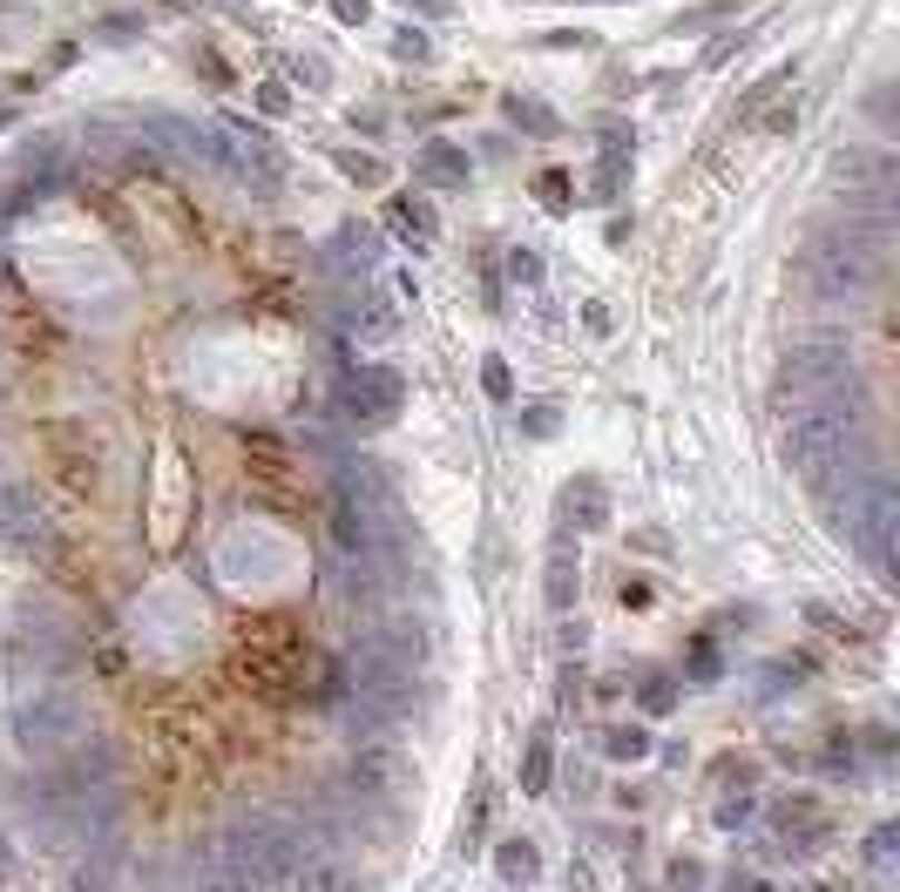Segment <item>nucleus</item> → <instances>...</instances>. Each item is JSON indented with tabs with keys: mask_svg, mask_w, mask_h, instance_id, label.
Masks as SVG:
<instances>
[{
	"mask_svg": "<svg viewBox=\"0 0 900 892\" xmlns=\"http://www.w3.org/2000/svg\"><path fill=\"white\" fill-rule=\"evenodd\" d=\"M217 852V879L230 892H271V885H291L305 872V859H318L325 845L298 825V819H237L224 825V839L210 845Z\"/></svg>",
	"mask_w": 900,
	"mask_h": 892,
	"instance_id": "f257e3e1",
	"label": "nucleus"
},
{
	"mask_svg": "<svg viewBox=\"0 0 900 892\" xmlns=\"http://www.w3.org/2000/svg\"><path fill=\"white\" fill-rule=\"evenodd\" d=\"M860 419H867V393H860L853 379H833V386H820L812 399L785 406V426H779V454H785V467L805 474V467H820L827 454H840V446H853Z\"/></svg>",
	"mask_w": 900,
	"mask_h": 892,
	"instance_id": "f03ea898",
	"label": "nucleus"
},
{
	"mask_svg": "<svg viewBox=\"0 0 900 892\" xmlns=\"http://www.w3.org/2000/svg\"><path fill=\"white\" fill-rule=\"evenodd\" d=\"M873 278H880V257H867L840 230H820L799 250V285H805V298H820V305H860L873 291Z\"/></svg>",
	"mask_w": 900,
	"mask_h": 892,
	"instance_id": "7ed1b4c3",
	"label": "nucleus"
},
{
	"mask_svg": "<svg viewBox=\"0 0 900 892\" xmlns=\"http://www.w3.org/2000/svg\"><path fill=\"white\" fill-rule=\"evenodd\" d=\"M81 731H89V717H81V696L75 690H41L14 710V744L28 757H61Z\"/></svg>",
	"mask_w": 900,
	"mask_h": 892,
	"instance_id": "20e7f679",
	"label": "nucleus"
},
{
	"mask_svg": "<svg viewBox=\"0 0 900 892\" xmlns=\"http://www.w3.org/2000/svg\"><path fill=\"white\" fill-rule=\"evenodd\" d=\"M833 379H853V351H847V338H799L785 359H779L772 393H779V406H799V399H812V393L833 386Z\"/></svg>",
	"mask_w": 900,
	"mask_h": 892,
	"instance_id": "39448f33",
	"label": "nucleus"
},
{
	"mask_svg": "<svg viewBox=\"0 0 900 892\" xmlns=\"http://www.w3.org/2000/svg\"><path fill=\"white\" fill-rule=\"evenodd\" d=\"M893 514H900V494H893V480L887 474H873L853 500H847V534H853V542H860V555L887 575L893 568Z\"/></svg>",
	"mask_w": 900,
	"mask_h": 892,
	"instance_id": "423d86ee",
	"label": "nucleus"
},
{
	"mask_svg": "<svg viewBox=\"0 0 900 892\" xmlns=\"http://www.w3.org/2000/svg\"><path fill=\"white\" fill-rule=\"evenodd\" d=\"M827 169H833V190L847 197V210H887V184H893L887 149H840Z\"/></svg>",
	"mask_w": 900,
	"mask_h": 892,
	"instance_id": "0eeeda50",
	"label": "nucleus"
},
{
	"mask_svg": "<svg viewBox=\"0 0 900 892\" xmlns=\"http://www.w3.org/2000/svg\"><path fill=\"white\" fill-rule=\"evenodd\" d=\"M339 413H346L359 433L386 426V419L399 413V373H393V366H359V373H346V386H339Z\"/></svg>",
	"mask_w": 900,
	"mask_h": 892,
	"instance_id": "6e6552de",
	"label": "nucleus"
},
{
	"mask_svg": "<svg viewBox=\"0 0 900 892\" xmlns=\"http://www.w3.org/2000/svg\"><path fill=\"white\" fill-rule=\"evenodd\" d=\"M339 791L346 797H399L406 791V757L393 751V744H359L353 751V764H346V777H339Z\"/></svg>",
	"mask_w": 900,
	"mask_h": 892,
	"instance_id": "1a4fd4ad",
	"label": "nucleus"
},
{
	"mask_svg": "<svg viewBox=\"0 0 900 892\" xmlns=\"http://www.w3.org/2000/svg\"><path fill=\"white\" fill-rule=\"evenodd\" d=\"M48 542V507L34 487L21 480H0V555H14V548H41Z\"/></svg>",
	"mask_w": 900,
	"mask_h": 892,
	"instance_id": "9d476101",
	"label": "nucleus"
},
{
	"mask_svg": "<svg viewBox=\"0 0 900 892\" xmlns=\"http://www.w3.org/2000/svg\"><path fill=\"white\" fill-rule=\"evenodd\" d=\"M386 568L379 562H333V595H339V608L346 615H359V622H379V608H386Z\"/></svg>",
	"mask_w": 900,
	"mask_h": 892,
	"instance_id": "9b49d317",
	"label": "nucleus"
},
{
	"mask_svg": "<svg viewBox=\"0 0 900 892\" xmlns=\"http://www.w3.org/2000/svg\"><path fill=\"white\" fill-rule=\"evenodd\" d=\"M542 595H548V608H555V615H576V602H583V568H576V555H568V548H555V555H548Z\"/></svg>",
	"mask_w": 900,
	"mask_h": 892,
	"instance_id": "f8f14e48",
	"label": "nucleus"
},
{
	"mask_svg": "<svg viewBox=\"0 0 900 892\" xmlns=\"http://www.w3.org/2000/svg\"><path fill=\"white\" fill-rule=\"evenodd\" d=\"M421 176L434 190H461L467 176H474V162H467V149H454V142H427L421 149Z\"/></svg>",
	"mask_w": 900,
	"mask_h": 892,
	"instance_id": "ddd939ff",
	"label": "nucleus"
},
{
	"mask_svg": "<svg viewBox=\"0 0 900 892\" xmlns=\"http://www.w3.org/2000/svg\"><path fill=\"white\" fill-rule=\"evenodd\" d=\"M298 892H366V885H359V872H353L346 859L318 852V859H305V872H298Z\"/></svg>",
	"mask_w": 900,
	"mask_h": 892,
	"instance_id": "4468645a",
	"label": "nucleus"
},
{
	"mask_svg": "<svg viewBox=\"0 0 900 892\" xmlns=\"http://www.w3.org/2000/svg\"><path fill=\"white\" fill-rule=\"evenodd\" d=\"M333 257L346 264V271H373V257H379V230L373 224H339V244H333Z\"/></svg>",
	"mask_w": 900,
	"mask_h": 892,
	"instance_id": "2eb2a0df",
	"label": "nucleus"
},
{
	"mask_svg": "<svg viewBox=\"0 0 900 892\" xmlns=\"http://www.w3.org/2000/svg\"><path fill=\"white\" fill-rule=\"evenodd\" d=\"M495 872H502L508 885H528V879L542 872V852H535L528 839H502V845H495Z\"/></svg>",
	"mask_w": 900,
	"mask_h": 892,
	"instance_id": "dca6fc26",
	"label": "nucleus"
},
{
	"mask_svg": "<svg viewBox=\"0 0 900 892\" xmlns=\"http://www.w3.org/2000/svg\"><path fill=\"white\" fill-rule=\"evenodd\" d=\"M548 777H555V751H548V737L535 731V737H528V757H522V791H528V797H542V791H548Z\"/></svg>",
	"mask_w": 900,
	"mask_h": 892,
	"instance_id": "f3484780",
	"label": "nucleus"
},
{
	"mask_svg": "<svg viewBox=\"0 0 900 892\" xmlns=\"http://www.w3.org/2000/svg\"><path fill=\"white\" fill-rule=\"evenodd\" d=\"M636 710H643V717H671V710H678V683H671L664 670H650V676L636 683Z\"/></svg>",
	"mask_w": 900,
	"mask_h": 892,
	"instance_id": "a211bd4d",
	"label": "nucleus"
},
{
	"mask_svg": "<svg viewBox=\"0 0 900 892\" xmlns=\"http://www.w3.org/2000/svg\"><path fill=\"white\" fill-rule=\"evenodd\" d=\"M731 14H739V0H704V8H691V14L671 21V34H704V28H724Z\"/></svg>",
	"mask_w": 900,
	"mask_h": 892,
	"instance_id": "6ab92c4d",
	"label": "nucleus"
},
{
	"mask_svg": "<svg viewBox=\"0 0 900 892\" xmlns=\"http://www.w3.org/2000/svg\"><path fill=\"white\" fill-rule=\"evenodd\" d=\"M785 81H792V61H785V68H772L765 81H752V88H745V96H739V109H731V116H739V122H752V116H759V109H765V102L779 96V88H785Z\"/></svg>",
	"mask_w": 900,
	"mask_h": 892,
	"instance_id": "aec40b11",
	"label": "nucleus"
},
{
	"mask_svg": "<svg viewBox=\"0 0 900 892\" xmlns=\"http://www.w3.org/2000/svg\"><path fill=\"white\" fill-rule=\"evenodd\" d=\"M535 197H542V210L568 217V210H576V190H568V169H542V176H535Z\"/></svg>",
	"mask_w": 900,
	"mask_h": 892,
	"instance_id": "412c9836",
	"label": "nucleus"
},
{
	"mask_svg": "<svg viewBox=\"0 0 900 892\" xmlns=\"http://www.w3.org/2000/svg\"><path fill=\"white\" fill-rule=\"evenodd\" d=\"M603 751L630 764V757H643V751H650V731H643V724H610V731H603Z\"/></svg>",
	"mask_w": 900,
	"mask_h": 892,
	"instance_id": "4be33fe9",
	"label": "nucleus"
},
{
	"mask_svg": "<svg viewBox=\"0 0 900 892\" xmlns=\"http://www.w3.org/2000/svg\"><path fill=\"white\" fill-rule=\"evenodd\" d=\"M386 217H393V224H399L406 237H434V210H427V204H414V197H399V204H393Z\"/></svg>",
	"mask_w": 900,
	"mask_h": 892,
	"instance_id": "5701e85b",
	"label": "nucleus"
},
{
	"mask_svg": "<svg viewBox=\"0 0 900 892\" xmlns=\"http://www.w3.org/2000/svg\"><path fill=\"white\" fill-rule=\"evenodd\" d=\"M508 116H515V122H522L528 136H555V129H562V122H555V116H548L542 102H528V96H508Z\"/></svg>",
	"mask_w": 900,
	"mask_h": 892,
	"instance_id": "b1692460",
	"label": "nucleus"
},
{
	"mask_svg": "<svg viewBox=\"0 0 900 892\" xmlns=\"http://www.w3.org/2000/svg\"><path fill=\"white\" fill-rule=\"evenodd\" d=\"M752 812H759V805H752V791H739V797H724V805L711 812V825H718V832H745V825H752Z\"/></svg>",
	"mask_w": 900,
	"mask_h": 892,
	"instance_id": "393cba45",
	"label": "nucleus"
},
{
	"mask_svg": "<svg viewBox=\"0 0 900 892\" xmlns=\"http://www.w3.org/2000/svg\"><path fill=\"white\" fill-rule=\"evenodd\" d=\"M339 169L353 176V184H386V162L379 156H359V149H339Z\"/></svg>",
	"mask_w": 900,
	"mask_h": 892,
	"instance_id": "a878e982",
	"label": "nucleus"
},
{
	"mask_svg": "<svg viewBox=\"0 0 900 892\" xmlns=\"http://www.w3.org/2000/svg\"><path fill=\"white\" fill-rule=\"evenodd\" d=\"M820 771H827V777H853V771H860L853 737H833V744H827V757H820Z\"/></svg>",
	"mask_w": 900,
	"mask_h": 892,
	"instance_id": "bb28decb",
	"label": "nucleus"
},
{
	"mask_svg": "<svg viewBox=\"0 0 900 892\" xmlns=\"http://www.w3.org/2000/svg\"><path fill=\"white\" fill-rule=\"evenodd\" d=\"M718 784L752 791V784H759V757H718Z\"/></svg>",
	"mask_w": 900,
	"mask_h": 892,
	"instance_id": "cd10ccee",
	"label": "nucleus"
},
{
	"mask_svg": "<svg viewBox=\"0 0 900 892\" xmlns=\"http://www.w3.org/2000/svg\"><path fill=\"white\" fill-rule=\"evenodd\" d=\"M522 433H528V439H555V433H562V413H555V406H528V413H522Z\"/></svg>",
	"mask_w": 900,
	"mask_h": 892,
	"instance_id": "c85d7f7f",
	"label": "nucleus"
},
{
	"mask_svg": "<svg viewBox=\"0 0 900 892\" xmlns=\"http://www.w3.org/2000/svg\"><path fill=\"white\" fill-rule=\"evenodd\" d=\"M718 670H724V663H718L711 636H698V643H691V683H718Z\"/></svg>",
	"mask_w": 900,
	"mask_h": 892,
	"instance_id": "c756f323",
	"label": "nucleus"
},
{
	"mask_svg": "<svg viewBox=\"0 0 900 892\" xmlns=\"http://www.w3.org/2000/svg\"><path fill=\"white\" fill-rule=\"evenodd\" d=\"M393 54H399V61H434V41H427L421 28H399V34H393Z\"/></svg>",
	"mask_w": 900,
	"mask_h": 892,
	"instance_id": "7c9ffc66",
	"label": "nucleus"
},
{
	"mask_svg": "<svg viewBox=\"0 0 900 892\" xmlns=\"http://www.w3.org/2000/svg\"><path fill=\"white\" fill-rule=\"evenodd\" d=\"M481 386L495 393V399H515V373H508L502 359H481Z\"/></svg>",
	"mask_w": 900,
	"mask_h": 892,
	"instance_id": "2f4dec72",
	"label": "nucleus"
},
{
	"mask_svg": "<svg viewBox=\"0 0 900 892\" xmlns=\"http://www.w3.org/2000/svg\"><path fill=\"white\" fill-rule=\"evenodd\" d=\"M664 879H671V892H698V885H704V865H698V859H671Z\"/></svg>",
	"mask_w": 900,
	"mask_h": 892,
	"instance_id": "473e14b6",
	"label": "nucleus"
},
{
	"mask_svg": "<svg viewBox=\"0 0 900 892\" xmlns=\"http://www.w3.org/2000/svg\"><path fill=\"white\" fill-rule=\"evenodd\" d=\"M508 278H515V285H535V278H542V257H535V250H508Z\"/></svg>",
	"mask_w": 900,
	"mask_h": 892,
	"instance_id": "72a5a7b5",
	"label": "nucleus"
},
{
	"mask_svg": "<svg viewBox=\"0 0 900 892\" xmlns=\"http://www.w3.org/2000/svg\"><path fill=\"white\" fill-rule=\"evenodd\" d=\"M325 8H333V14H339L346 28H366V14H373V8H366V0H325Z\"/></svg>",
	"mask_w": 900,
	"mask_h": 892,
	"instance_id": "f704fd0d",
	"label": "nucleus"
},
{
	"mask_svg": "<svg viewBox=\"0 0 900 892\" xmlns=\"http://www.w3.org/2000/svg\"><path fill=\"white\" fill-rule=\"evenodd\" d=\"M718 892H772V885H765V879H759V872H731V879H724V885H718Z\"/></svg>",
	"mask_w": 900,
	"mask_h": 892,
	"instance_id": "c9c22d12",
	"label": "nucleus"
},
{
	"mask_svg": "<svg viewBox=\"0 0 900 892\" xmlns=\"http://www.w3.org/2000/svg\"><path fill=\"white\" fill-rule=\"evenodd\" d=\"M867 859H873V865H887V859H893V825H880V832H873V845H867Z\"/></svg>",
	"mask_w": 900,
	"mask_h": 892,
	"instance_id": "e433bc0d",
	"label": "nucleus"
},
{
	"mask_svg": "<svg viewBox=\"0 0 900 892\" xmlns=\"http://www.w3.org/2000/svg\"><path fill=\"white\" fill-rule=\"evenodd\" d=\"M258 109H265V116H278V109H285V88H278V81H265V88H258Z\"/></svg>",
	"mask_w": 900,
	"mask_h": 892,
	"instance_id": "4c0bfd02",
	"label": "nucleus"
},
{
	"mask_svg": "<svg viewBox=\"0 0 900 892\" xmlns=\"http://www.w3.org/2000/svg\"><path fill=\"white\" fill-rule=\"evenodd\" d=\"M623 608H650V582H623Z\"/></svg>",
	"mask_w": 900,
	"mask_h": 892,
	"instance_id": "58836bf2",
	"label": "nucleus"
},
{
	"mask_svg": "<svg viewBox=\"0 0 900 892\" xmlns=\"http://www.w3.org/2000/svg\"><path fill=\"white\" fill-rule=\"evenodd\" d=\"M583 325L590 331H610V305H583Z\"/></svg>",
	"mask_w": 900,
	"mask_h": 892,
	"instance_id": "ea45409f",
	"label": "nucleus"
},
{
	"mask_svg": "<svg viewBox=\"0 0 900 892\" xmlns=\"http://www.w3.org/2000/svg\"><path fill=\"white\" fill-rule=\"evenodd\" d=\"M406 8H421V14H447V0H406Z\"/></svg>",
	"mask_w": 900,
	"mask_h": 892,
	"instance_id": "a19ab883",
	"label": "nucleus"
},
{
	"mask_svg": "<svg viewBox=\"0 0 900 892\" xmlns=\"http://www.w3.org/2000/svg\"><path fill=\"white\" fill-rule=\"evenodd\" d=\"M8 872H14V852H8V845H0V879H8Z\"/></svg>",
	"mask_w": 900,
	"mask_h": 892,
	"instance_id": "79ce46f5",
	"label": "nucleus"
},
{
	"mask_svg": "<svg viewBox=\"0 0 900 892\" xmlns=\"http://www.w3.org/2000/svg\"><path fill=\"white\" fill-rule=\"evenodd\" d=\"M568 892H596V885H590V872H576V885H568Z\"/></svg>",
	"mask_w": 900,
	"mask_h": 892,
	"instance_id": "37998d69",
	"label": "nucleus"
},
{
	"mask_svg": "<svg viewBox=\"0 0 900 892\" xmlns=\"http://www.w3.org/2000/svg\"><path fill=\"white\" fill-rule=\"evenodd\" d=\"M799 892H833V885H799Z\"/></svg>",
	"mask_w": 900,
	"mask_h": 892,
	"instance_id": "c03bdc74",
	"label": "nucleus"
},
{
	"mask_svg": "<svg viewBox=\"0 0 900 892\" xmlns=\"http://www.w3.org/2000/svg\"><path fill=\"white\" fill-rule=\"evenodd\" d=\"M508 892H528V885H508Z\"/></svg>",
	"mask_w": 900,
	"mask_h": 892,
	"instance_id": "a18cd8bd",
	"label": "nucleus"
},
{
	"mask_svg": "<svg viewBox=\"0 0 900 892\" xmlns=\"http://www.w3.org/2000/svg\"><path fill=\"white\" fill-rule=\"evenodd\" d=\"M0 122H14V116H0Z\"/></svg>",
	"mask_w": 900,
	"mask_h": 892,
	"instance_id": "49530a36",
	"label": "nucleus"
}]
</instances>
